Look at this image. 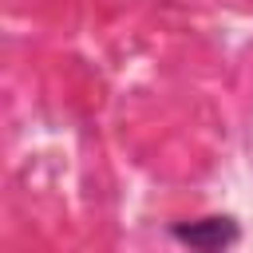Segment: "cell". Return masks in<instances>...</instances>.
Wrapping results in <instances>:
<instances>
[{
	"mask_svg": "<svg viewBox=\"0 0 253 253\" xmlns=\"http://www.w3.org/2000/svg\"><path fill=\"white\" fill-rule=\"evenodd\" d=\"M170 237H174L178 245L213 253V249H229V245L241 237V229H237L233 217H225V213H210V217H198V221H178V225L170 229Z\"/></svg>",
	"mask_w": 253,
	"mask_h": 253,
	"instance_id": "6da1fadb",
	"label": "cell"
}]
</instances>
